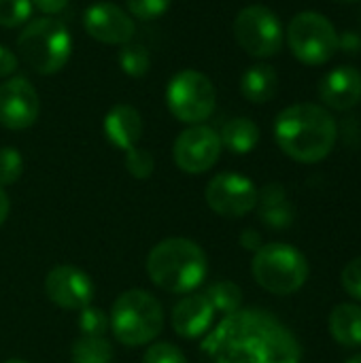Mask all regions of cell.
Instances as JSON below:
<instances>
[{
	"label": "cell",
	"instance_id": "cell-25",
	"mask_svg": "<svg viewBox=\"0 0 361 363\" xmlns=\"http://www.w3.org/2000/svg\"><path fill=\"white\" fill-rule=\"evenodd\" d=\"M109 317L104 311L96 308V306H85L83 311H79V330L83 336L89 338H104L106 330H109Z\"/></svg>",
	"mask_w": 361,
	"mask_h": 363
},
{
	"label": "cell",
	"instance_id": "cell-39",
	"mask_svg": "<svg viewBox=\"0 0 361 363\" xmlns=\"http://www.w3.org/2000/svg\"><path fill=\"white\" fill-rule=\"evenodd\" d=\"M334 2H343V4H349V2H360V0H334Z\"/></svg>",
	"mask_w": 361,
	"mask_h": 363
},
{
	"label": "cell",
	"instance_id": "cell-5",
	"mask_svg": "<svg viewBox=\"0 0 361 363\" xmlns=\"http://www.w3.org/2000/svg\"><path fill=\"white\" fill-rule=\"evenodd\" d=\"M21 60L38 74L60 72L72 53V36L55 17H38L30 21L17 36Z\"/></svg>",
	"mask_w": 361,
	"mask_h": 363
},
{
	"label": "cell",
	"instance_id": "cell-38",
	"mask_svg": "<svg viewBox=\"0 0 361 363\" xmlns=\"http://www.w3.org/2000/svg\"><path fill=\"white\" fill-rule=\"evenodd\" d=\"M4 363H28L26 359H9V362H4Z\"/></svg>",
	"mask_w": 361,
	"mask_h": 363
},
{
	"label": "cell",
	"instance_id": "cell-16",
	"mask_svg": "<svg viewBox=\"0 0 361 363\" xmlns=\"http://www.w3.org/2000/svg\"><path fill=\"white\" fill-rule=\"evenodd\" d=\"M215 308L204 294L185 296L172 311V330L181 338H200L211 330Z\"/></svg>",
	"mask_w": 361,
	"mask_h": 363
},
{
	"label": "cell",
	"instance_id": "cell-19",
	"mask_svg": "<svg viewBox=\"0 0 361 363\" xmlns=\"http://www.w3.org/2000/svg\"><path fill=\"white\" fill-rule=\"evenodd\" d=\"M279 91V74L272 66L268 64H255L245 70L240 79V94L253 102V104H264L270 102Z\"/></svg>",
	"mask_w": 361,
	"mask_h": 363
},
{
	"label": "cell",
	"instance_id": "cell-2",
	"mask_svg": "<svg viewBox=\"0 0 361 363\" xmlns=\"http://www.w3.org/2000/svg\"><path fill=\"white\" fill-rule=\"evenodd\" d=\"M338 128L332 113L319 104L287 106L274 121V138L285 155L300 164L326 160L336 145Z\"/></svg>",
	"mask_w": 361,
	"mask_h": 363
},
{
	"label": "cell",
	"instance_id": "cell-28",
	"mask_svg": "<svg viewBox=\"0 0 361 363\" xmlns=\"http://www.w3.org/2000/svg\"><path fill=\"white\" fill-rule=\"evenodd\" d=\"M126 168L134 179H149L153 174L155 162H153V155L147 149L132 147V149L126 151Z\"/></svg>",
	"mask_w": 361,
	"mask_h": 363
},
{
	"label": "cell",
	"instance_id": "cell-15",
	"mask_svg": "<svg viewBox=\"0 0 361 363\" xmlns=\"http://www.w3.org/2000/svg\"><path fill=\"white\" fill-rule=\"evenodd\" d=\"M319 98L334 111H349L361 102V72L353 66L330 70L319 83Z\"/></svg>",
	"mask_w": 361,
	"mask_h": 363
},
{
	"label": "cell",
	"instance_id": "cell-8",
	"mask_svg": "<svg viewBox=\"0 0 361 363\" xmlns=\"http://www.w3.org/2000/svg\"><path fill=\"white\" fill-rule=\"evenodd\" d=\"M166 104L179 121L198 125L213 115L217 91L206 74L198 70H181L166 87Z\"/></svg>",
	"mask_w": 361,
	"mask_h": 363
},
{
	"label": "cell",
	"instance_id": "cell-31",
	"mask_svg": "<svg viewBox=\"0 0 361 363\" xmlns=\"http://www.w3.org/2000/svg\"><path fill=\"white\" fill-rule=\"evenodd\" d=\"M340 281H343L345 291H347L351 298H355L357 302H361V257L353 259L351 264L345 266Z\"/></svg>",
	"mask_w": 361,
	"mask_h": 363
},
{
	"label": "cell",
	"instance_id": "cell-22",
	"mask_svg": "<svg viewBox=\"0 0 361 363\" xmlns=\"http://www.w3.org/2000/svg\"><path fill=\"white\" fill-rule=\"evenodd\" d=\"M72 363H111L113 347L106 338H89L81 336L70 349Z\"/></svg>",
	"mask_w": 361,
	"mask_h": 363
},
{
	"label": "cell",
	"instance_id": "cell-30",
	"mask_svg": "<svg viewBox=\"0 0 361 363\" xmlns=\"http://www.w3.org/2000/svg\"><path fill=\"white\" fill-rule=\"evenodd\" d=\"M143 363H187L181 349L168 342H155L147 349Z\"/></svg>",
	"mask_w": 361,
	"mask_h": 363
},
{
	"label": "cell",
	"instance_id": "cell-18",
	"mask_svg": "<svg viewBox=\"0 0 361 363\" xmlns=\"http://www.w3.org/2000/svg\"><path fill=\"white\" fill-rule=\"evenodd\" d=\"M257 211L260 219L272 230H287L296 219V208L289 202L285 187L279 183H270L257 191Z\"/></svg>",
	"mask_w": 361,
	"mask_h": 363
},
{
	"label": "cell",
	"instance_id": "cell-27",
	"mask_svg": "<svg viewBox=\"0 0 361 363\" xmlns=\"http://www.w3.org/2000/svg\"><path fill=\"white\" fill-rule=\"evenodd\" d=\"M32 15V0H0V26L17 28Z\"/></svg>",
	"mask_w": 361,
	"mask_h": 363
},
{
	"label": "cell",
	"instance_id": "cell-33",
	"mask_svg": "<svg viewBox=\"0 0 361 363\" xmlns=\"http://www.w3.org/2000/svg\"><path fill=\"white\" fill-rule=\"evenodd\" d=\"M66 4H68V0H32V6H36L45 15H55V13L64 11Z\"/></svg>",
	"mask_w": 361,
	"mask_h": 363
},
{
	"label": "cell",
	"instance_id": "cell-13",
	"mask_svg": "<svg viewBox=\"0 0 361 363\" xmlns=\"http://www.w3.org/2000/svg\"><path fill=\"white\" fill-rule=\"evenodd\" d=\"M47 298L64 311H83L94 300L91 279L74 266H57L45 279Z\"/></svg>",
	"mask_w": 361,
	"mask_h": 363
},
{
	"label": "cell",
	"instance_id": "cell-6",
	"mask_svg": "<svg viewBox=\"0 0 361 363\" xmlns=\"http://www.w3.org/2000/svg\"><path fill=\"white\" fill-rule=\"evenodd\" d=\"M251 272L262 289L274 296H291L304 287L309 279V262L296 247L270 242L255 251Z\"/></svg>",
	"mask_w": 361,
	"mask_h": 363
},
{
	"label": "cell",
	"instance_id": "cell-12",
	"mask_svg": "<svg viewBox=\"0 0 361 363\" xmlns=\"http://www.w3.org/2000/svg\"><path fill=\"white\" fill-rule=\"evenodd\" d=\"M40 102L26 77H13L0 85V123L9 130H26L38 119Z\"/></svg>",
	"mask_w": 361,
	"mask_h": 363
},
{
	"label": "cell",
	"instance_id": "cell-26",
	"mask_svg": "<svg viewBox=\"0 0 361 363\" xmlns=\"http://www.w3.org/2000/svg\"><path fill=\"white\" fill-rule=\"evenodd\" d=\"M23 172V157L15 147H0V187L13 185Z\"/></svg>",
	"mask_w": 361,
	"mask_h": 363
},
{
	"label": "cell",
	"instance_id": "cell-3",
	"mask_svg": "<svg viewBox=\"0 0 361 363\" xmlns=\"http://www.w3.org/2000/svg\"><path fill=\"white\" fill-rule=\"evenodd\" d=\"M153 285L168 294H189L202 285L209 272L206 253L189 238H166L147 257Z\"/></svg>",
	"mask_w": 361,
	"mask_h": 363
},
{
	"label": "cell",
	"instance_id": "cell-37",
	"mask_svg": "<svg viewBox=\"0 0 361 363\" xmlns=\"http://www.w3.org/2000/svg\"><path fill=\"white\" fill-rule=\"evenodd\" d=\"M345 363H361V353H357V355H353V357H349Z\"/></svg>",
	"mask_w": 361,
	"mask_h": 363
},
{
	"label": "cell",
	"instance_id": "cell-21",
	"mask_svg": "<svg viewBox=\"0 0 361 363\" xmlns=\"http://www.w3.org/2000/svg\"><path fill=\"white\" fill-rule=\"evenodd\" d=\"M219 138H221V147H226L232 153L245 155V153H251L257 147L260 128L247 117H234L223 125Z\"/></svg>",
	"mask_w": 361,
	"mask_h": 363
},
{
	"label": "cell",
	"instance_id": "cell-35",
	"mask_svg": "<svg viewBox=\"0 0 361 363\" xmlns=\"http://www.w3.org/2000/svg\"><path fill=\"white\" fill-rule=\"evenodd\" d=\"M240 245L245 247V249H253V251H257L260 247H262V238H260V234L257 232H245L243 236H240Z\"/></svg>",
	"mask_w": 361,
	"mask_h": 363
},
{
	"label": "cell",
	"instance_id": "cell-36",
	"mask_svg": "<svg viewBox=\"0 0 361 363\" xmlns=\"http://www.w3.org/2000/svg\"><path fill=\"white\" fill-rule=\"evenodd\" d=\"M9 211H11L9 196H6V194H4V189L0 187V225L6 221V217H9Z\"/></svg>",
	"mask_w": 361,
	"mask_h": 363
},
{
	"label": "cell",
	"instance_id": "cell-24",
	"mask_svg": "<svg viewBox=\"0 0 361 363\" xmlns=\"http://www.w3.org/2000/svg\"><path fill=\"white\" fill-rule=\"evenodd\" d=\"M119 66L126 74L138 79L149 72L151 66V55L143 45H123L119 51Z\"/></svg>",
	"mask_w": 361,
	"mask_h": 363
},
{
	"label": "cell",
	"instance_id": "cell-20",
	"mask_svg": "<svg viewBox=\"0 0 361 363\" xmlns=\"http://www.w3.org/2000/svg\"><path fill=\"white\" fill-rule=\"evenodd\" d=\"M332 338L347 349L361 347V306L357 304H338L328 319Z\"/></svg>",
	"mask_w": 361,
	"mask_h": 363
},
{
	"label": "cell",
	"instance_id": "cell-7",
	"mask_svg": "<svg viewBox=\"0 0 361 363\" xmlns=\"http://www.w3.org/2000/svg\"><path fill=\"white\" fill-rule=\"evenodd\" d=\"M287 45L302 64L321 66L338 51V32L326 15L302 11L287 26Z\"/></svg>",
	"mask_w": 361,
	"mask_h": 363
},
{
	"label": "cell",
	"instance_id": "cell-23",
	"mask_svg": "<svg viewBox=\"0 0 361 363\" xmlns=\"http://www.w3.org/2000/svg\"><path fill=\"white\" fill-rule=\"evenodd\" d=\"M209 302L213 304L215 313H223V315H232L236 311H240V304H243V291L236 283L232 281H219V283H213L206 294Z\"/></svg>",
	"mask_w": 361,
	"mask_h": 363
},
{
	"label": "cell",
	"instance_id": "cell-11",
	"mask_svg": "<svg viewBox=\"0 0 361 363\" xmlns=\"http://www.w3.org/2000/svg\"><path fill=\"white\" fill-rule=\"evenodd\" d=\"M172 155L183 172L202 174L217 164L221 155V138L209 125H191L177 136Z\"/></svg>",
	"mask_w": 361,
	"mask_h": 363
},
{
	"label": "cell",
	"instance_id": "cell-10",
	"mask_svg": "<svg viewBox=\"0 0 361 363\" xmlns=\"http://www.w3.org/2000/svg\"><path fill=\"white\" fill-rule=\"evenodd\" d=\"M204 198L213 213L228 219L245 217L257 206L255 185L238 172H221L213 177L204 189Z\"/></svg>",
	"mask_w": 361,
	"mask_h": 363
},
{
	"label": "cell",
	"instance_id": "cell-34",
	"mask_svg": "<svg viewBox=\"0 0 361 363\" xmlns=\"http://www.w3.org/2000/svg\"><path fill=\"white\" fill-rule=\"evenodd\" d=\"M338 49H345L347 53H357L361 49V38L355 32H347L338 36Z\"/></svg>",
	"mask_w": 361,
	"mask_h": 363
},
{
	"label": "cell",
	"instance_id": "cell-4",
	"mask_svg": "<svg viewBox=\"0 0 361 363\" xmlns=\"http://www.w3.org/2000/svg\"><path fill=\"white\" fill-rule=\"evenodd\" d=\"M111 330L123 347L153 342L164 328V311L155 296L145 289L121 294L111 308Z\"/></svg>",
	"mask_w": 361,
	"mask_h": 363
},
{
	"label": "cell",
	"instance_id": "cell-17",
	"mask_svg": "<svg viewBox=\"0 0 361 363\" xmlns=\"http://www.w3.org/2000/svg\"><path fill=\"white\" fill-rule=\"evenodd\" d=\"M104 136L117 149H132L143 136V119L140 113L130 104L113 106L104 117Z\"/></svg>",
	"mask_w": 361,
	"mask_h": 363
},
{
	"label": "cell",
	"instance_id": "cell-14",
	"mask_svg": "<svg viewBox=\"0 0 361 363\" xmlns=\"http://www.w3.org/2000/svg\"><path fill=\"white\" fill-rule=\"evenodd\" d=\"M87 34L106 45H128L134 38V19L113 2H96L83 13Z\"/></svg>",
	"mask_w": 361,
	"mask_h": 363
},
{
	"label": "cell",
	"instance_id": "cell-1",
	"mask_svg": "<svg viewBox=\"0 0 361 363\" xmlns=\"http://www.w3.org/2000/svg\"><path fill=\"white\" fill-rule=\"evenodd\" d=\"M204 351L217 363H300L296 338L264 311H236L211 334Z\"/></svg>",
	"mask_w": 361,
	"mask_h": 363
},
{
	"label": "cell",
	"instance_id": "cell-29",
	"mask_svg": "<svg viewBox=\"0 0 361 363\" xmlns=\"http://www.w3.org/2000/svg\"><path fill=\"white\" fill-rule=\"evenodd\" d=\"M172 0H126L130 13L143 21L149 19H157L160 15H164L168 11Z\"/></svg>",
	"mask_w": 361,
	"mask_h": 363
},
{
	"label": "cell",
	"instance_id": "cell-9",
	"mask_svg": "<svg viewBox=\"0 0 361 363\" xmlns=\"http://www.w3.org/2000/svg\"><path fill=\"white\" fill-rule=\"evenodd\" d=\"M236 43L253 57H272L283 47V26L264 4L245 6L234 19Z\"/></svg>",
	"mask_w": 361,
	"mask_h": 363
},
{
	"label": "cell",
	"instance_id": "cell-32",
	"mask_svg": "<svg viewBox=\"0 0 361 363\" xmlns=\"http://www.w3.org/2000/svg\"><path fill=\"white\" fill-rule=\"evenodd\" d=\"M15 70H17V55L4 45H0V79L13 74Z\"/></svg>",
	"mask_w": 361,
	"mask_h": 363
}]
</instances>
